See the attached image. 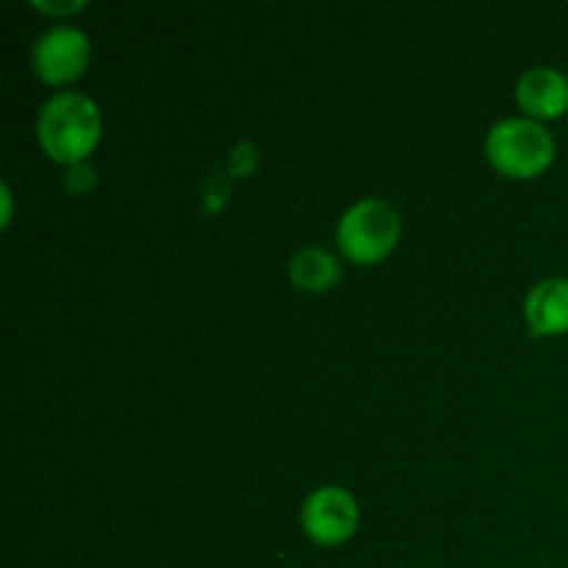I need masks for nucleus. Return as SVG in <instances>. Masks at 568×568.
Instances as JSON below:
<instances>
[{
	"label": "nucleus",
	"instance_id": "8",
	"mask_svg": "<svg viewBox=\"0 0 568 568\" xmlns=\"http://www.w3.org/2000/svg\"><path fill=\"white\" fill-rule=\"evenodd\" d=\"M288 277L300 292H327L342 277V266L333 253L322 247H300L288 258Z\"/></svg>",
	"mask_w": 568,
	"mask_h": 568
},
{
	"label": "nucleus",
	"instance_id": "6",
	"mask_svg": "<svg viewBox=\"0 0 568 568\" xmlns=\"http://www.w3.org/2000/svg\"><path fill=\"white\" fill-rule=\"evenodd\" d=\"M519 105L532 120H555L568 111V75L555 67H530L516 83Z\"/></svg>",
	"mask_w": 568,
	"mask_h": 568
},
{
	"label": "nucleus",
	"instance_id": "5",
	"mask_svg": "<svg viewBox=\"0 0 568 568\" xmlns=\"http://www.w3.org/2000/svg\"><path fill=\"white\" fill-rule=\"evenodd\" d=\"M92 42L75 26H50L33 42L31 61L44 83H70L89 67Z\"/></svg>",
	"mask_w": 568,
	"mask_h": 568
},
{
	"label": "nucleus",
	"instance_id": "2",
	"mask_svg": "<svg viewBox=\"0 0 568 568\" xmlns=\"http://www.w3.org/2000/svg\"><path fill=\"white\" fill-rule=\"evenodd\" d=\"M486 155L503 175L536 178L555 161V139L532 116H508L488 131Z\"/></svg>",
	"mask_w": 568,
	"mask_h": 568
},
{
	"label": "nucleus",
	"instance_id": "10",
	"mask_svg": "<svg viewBox=\"0 0 568 568\" xmlns=\"http://www.w3.org/2000/svg\"><path fill=\"white\" fill-rule=\"evenodd\" d=\"M33 6H37L39 11H44V14H72V11L83 9V3L78 0V3H50V0H33Z\"/></svg>",
	"mask_w": 568,
	"mask_h": 568
},
{
	"label": "nucleus",
	"instance_id": "11",
	"mask_svg": "<svg viewBox=\"0 0 568 568\" xmlns=\"http://www.w3.org/2000/svg\"><path fill=\"white\" fill-rule=\"evenodd\" d=\"M3 205H6L3 225H9V216H11V194H9V186H6V183H3Z\"/></svg>",
	"mask_w": 568,
	"mask_h": 568
},
{
	"label": "nucleus",
	"instance_id": "9",
	"mask_svg": "<svg viewBox=\"0 0 568 568\" xmlns=\"http://www.w3.org/2000/svg\"><path fill=\"white\" fill-rule=\"evenodd\" d=\"M94 183H98V172H94V166L89 164V161H81V164L67 166L64 186L70 189V192L83 194V192H89V189H92Z\"/></svg>",
	"mask_w": 568,
	"mask_h": 568
},
{
	"label": "nucleus",
	"instance_id": "4",
	"mask_svg": "<svg viewBox=\"0 0 568 568\" xmlns=\"http://www.w3.org/2000/svg\"><path fill=\"white\" fill-rule=\"evenodd\" d=\"M358 503L342 486H320L305 497L300 521L311 541L320 547H338L349 541L358 527Z\"/></svg>",
	"mask_w": 568,
	"mask_h": 568
},
{
	"label": "nucleus",
	"instance_id": "3",
	"mask_svg": "<svg viewBox=\"0 0 568 568\" xmlns=\"http://www.w3.org/2000/svg\"><path fill=\"white\" fill-rule=\"evenodd\" d=\"M403 222L397 209L386 200L366 197L344 211L336 227L338 250L355 264H377L399 242Z\"/></svg>",
	"mask_w": 568,
	"mask_h": 568
},
{
	"label": "nucleus",
	"instance_id": "1",
	"mask_svg": "<svg viewBox=\"0 0 568 568\" xmlns=\"http://www.w3.org/2000/svg\"><path fill=\"white\" fill-rule=\"evenodd\" d=\"M100 109L83 92H55L39 109L37 139L44 155L59 164H81L100 142Z\"/></svg>",
	"mask_w": 568,
	"mask_h": 568
},
{
	"label": "nucleus",
	"instance_id": "7",
	"mask_svg": "<svg viewBox=\"0 0 568 568\" xmlns=\"http://www.w3.org/2000/svg\"><path fill=\"white\" fill-rule=\"evenodd\" d=\"M525 322L532 336L568 333V277H547L527 292Z\"/></svg>",
	"mask_w": 568,
	"mask_h": 568
}]
</instances>
